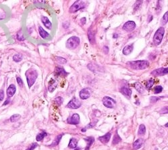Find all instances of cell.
Listing matches in <instances>:
<instances>
[{
    "instance_id": "cell-1",
    "label": "cell",
    "mask_w": 168,
    "mask_h": 150,
    "mask_svg": "<svg viewBox=\"0 0 168 150\" xmlns=\"http://www.w3.org/2000/svg\"><path fill=\"white\" fill-rule=\"evenodd\" d=\"M127 65L134 70H144L148 68L149 62L146 60H137V61H131L127 63Z\"/></svg>"
},
{
    "instance_id": "cell-2",
    "label": "cell",
    "mask_w": 168,
    "mask_h": 150,
    "mask_svg": "<svg viewBox=\"0 0 168 150\" xmlns=\"http://www.w3.org/2000/svg\"><path fill=\"white\" fill-rule=\"evenodd\" d=\"M25 74H26V80H27L28 87H29V88H30L33 85L34 83L35 82L37 78L38 72H36V70L33 69V68H30L26 71Z\"/></svg>"
},
{
    "instance_id": "cell-3",
    "label": "cell",
    "mask_w": 168,
    "mask_h": 150,
    "mask_svg": "<svg viewBox=\"0 0 168 150\" xmlns=\"http://www.w3.org/2000/svg\"><path fill=\"white\" fill-rule=\"evenodd\" d=\"M165 34V28L163 27H160L157 29L153 37V43L155 45H160L163 38Z\"/></svg>"
},
{
    "instance_id": "cell-4",
    "label": "cell",
    "mask_w": 168,
    "mask_h": 150,
    "mask_svg": "<svg viewBox=\"0 0 168 150\" xmlns=\"http://www.w3.org/2000/svg\"><path fill=\"white\" fill-rule=\"evenodd\" d=\"M80 43V39L78 37H71L67 40L66 43V47L69 49H74L79 46Z\"/></svg>"
},
{
    "instance_id": "cell-5",
    "label": "cell",
    "mask_w": 168,
    "mask_h": 150,
    "mask_svg": "<svg viewBox=\"0 0 168 150\" xmlns=\"http://www.w3.org/2000/svg\"><path fill=\"white\" fill-rule=\"evenodd\" d=\"M85 2L83 1H81V0H78L74 3L72 6L69 8V12L70 13H75V12L79 11V10H81L85 8Z\"/></svg>"
},
{
    "instance_id": "cell-6",
    "label": "cell",
    "mask_w": 168,
    "mask_h": 150,
    "mask_svg": "<svg viewBox=\"0 0 168 150\" xmlns=\"http://www.w3.org/2000/svg\"><path fill=\"white\" fill-rule=\"evenodd\" d=\"M102 103L104 105V106L108 108H114L116 105V102L114 99L108 96L104 97L103 98Z\"/></svg>"
},
{
    "instance_id": "cell-7",
    "label": "cell",
    "mask_w": 168,
    "mask_h": 150,
    "mask_svg": "<svg viewBox=\"0 0 168 150\" xmlns=\"http://www.w3.org/2000/svg\"><path fill=\"white\" fill-rule=\"evenodd\" d=\"M81 103L79 102L77 98H73L67 104V108H71V109H77L79 107H81Z\"/></svg>"
},
{
    "instance_id": "cell-8",
    "label": "cell",
    "mask_w": 168,
    "mask_h": 150,
    "mask_svg": "<svg viewBox=\"0 0 168 150\" xmlns=\"http://www.w3.org/2000/svg\"><path fill=\"white\" fill-rule=\"evenodd\" d=\"M136 28V24L134 21H128L125 23L123 26V30L127 32H132Z\"/></svg>"
},
{
    "instance_id": "cell-9",
    "label": "cell",
    "mask_w": 168,
    "mask_h": 150,
    "mask_svg": "<svg viewBox=\"0 0 168 150\" xmlns=\"http://www.w3.org/2000/svg\"><path fill=\"white\" fill-rule=\"evenodd\" d=\"M91 95V89L89 88L83 89L79 93V97L81 99H87Z\"/></svg>"
},
{
    "instance_id": "cell-10",
    "label": "cell",
    "mask_w": 168,
    "mask_h": 150,
    "mask_svg": "<svg viewBox=\"0 0 168 150\" xmlns=\"http://www.w3.org/2000/svg\"><path fill=\"white\" fill-rule=\"evenodd\" d=\"M167 73L168 70L167 68H157V69L153 70L151 72V74L154 75V76H163V75H165Z\"/></svg>"
},
{
    "instance_id": "cell-11",
    "label": "cell",
    "mask_w": 168,
    "mask_h": 150,
    "mask_svg": "<svg viewBox=\"0 0 168 150\" xmlns=\"http://www.w3.org/2000/svg\"><path fill=\"white\" fill-rule=\"evenodd\" d=\"M80 121V118H79V115L78 114H74L72 115L71 117L67 118V122L69 124H74V125H77L79 123Z\"/></svg>"
},
{
    "instance_id": "cell-12",
    "label": "cell",
    "mask_w": 168,
    "mask_h": 150,
    "mask_svg": "<svg viewBox=\"0 0 168 150\" xmlns=\"http://www.w3.org/2000/svg\"><path fill=\"white\" fill-rule=\"evenodd\" d=\"M58 85V80L57 78L55 79H53L50 80L49 82V91L50 92H53L55 89L57 88V87Z\"/></svg>"
},
{
    "instance_id": "cell-13",
    "label": "cell",
    "mask_w": 168,
    "mask_h": 150,
    "mask_svg": "<svg viewBox=\"0 0 168 150\" xmlns=\"http://www.w3.org/2000/svg\"><path fill=\"white\" fill-rule=\"evenodd\" d=\"M16 91V87L14 85L12 84L10 85V86L8 87V89H7V95L8 97H11L14 96Z\"/></svg>"
},
{
    "instance_id": "cell-14",
    "label": "cell",
    "mask_w": 168,
    "mask_h": 150,
    "mask_svg": "<svg viewBox=\"0 0 168 150\" xmlns=\"http://www.w3.org/2000/svg\"><path fill=\"white\" fill-rule=\"evenodd\" d=\"M111 138V133L110 132H108L107 134L104 135V136L102 137H100L98 139H99L100 141L103 144H106L109 142V141Z\"/></svg>"
},
{
    "instance_id": "cell-15",
    "label": "cell",
    "mask_w": 168,
    "mask_h": 150,
    "mask_svg": "<svg viewBox=\"0 0 168 150\" xmlns=\"http://www.w3.org/2000/svg\"><path fill=\"white\" fill-rule=\"evenodd\" d=\"M121 92L123 95H124L125 97H127L128 98H130L132 95V91L129 88V87H123L121 89Z\"/></svg>"
},
{
    "instance_id": "cell-16",
    "label": "cell",
    "mask_w": 168,
    "mask_h": 150,
    "mask_svg": "<svg viewBox=\"0 0 168 150\" xmlns=\"http://www.w3.org/2000/svg\"><path fill=\"white\" fill-rule=\"evenodd\" d=\"M41 20L42 22L43 23V24L44 26L48 28V29H51L52 28V23L49 20V18L47 17H46V16H42L41 17Z\"/></svg>"
},
{
    "instance_id": "cell-17",
    "label": "cell",
    "mask_w": 168,
    "mask_h": 150,
    "mask_svg": "<svg viewBox=\"0 0 168 150\" xmlns=\"http://www.w3.org/2000/svg\"><path fill=\"white\" fill-rule=\"evenodd\" d=\"M144 143V141L142 139H138L136 140L133 143V149H138L142 146V145Z\"/></svg>"
},
{
    "instance_id": "cell-18",
    "label": "cell",
    "mask_w": 168,
    "mask_h": 150,
    "mask_svg": "<svg viewBox=\"0 0 168 150\" xmlns=\"http://www.w3.org/2000/svg\"><path fill=\"white\" fill-rule=\"evenodd\" d=\"M87 35H88V39L89 41V43L91 44H94L95 41V35H94L93 31L91 30V29H89L88 32H87Z\"/></svg>"
},
{
    "instance_id": "cell-19",
    "label": "cell",
    "mask_w": 168,
    "mask_h": 150,
    "mask_svg": "<svg viewBox=\"0 0 168 150\" xmlns=\"http://www.w3.org/2000/svg\"><path fill=\"white\" fill-rule=\"evenodd\" d=\"M133 50V45H127V46L125 47V48L123 49V53L124 55H129V54L132 53Z\"/></svg>"
},
{
    "instance_id": "cell-20",
    "label": "cell",
    "mask_w": 168,
    "mask_h": 150,
    "mask_svg": "<svg viewBox=\"0 0 168 150\" xmlns=\"http://www.w3.org/2000/svg\"><path fill=\"white\" fill-rule=\"evenodd\" d=\"M84 140L87 142V147H86V148H85V150H89V148H90V147L92 145L93 142H94V138H93V137H86V138L84 139Z\"/></svg>"
},
{
    "instance_id": "cell-21",
    "label": "cell",
    "mask_w": 168,
    "mask_h": 150,
    "mask_svg": "<svg viewBox=\"0 0 168 150\" xmlns=\"http://www.w3.org/2000/svg\"><path fill=\"white\" fill-rule=\"evenodd\" d=\"M38 31H39V34L42 38L46 39L49 37V33H48V32H46L43 28H42V27H41V26H39V28H38Z\"/></svg>"
},
{
    "instance_id": "cell-22",
    "label": "cell",
    "mask_w": 168,
    "mask_h": 150,
    "mask_svg": "<svg viewBox=\"0 0 168 150\" xmlns=\"http://www.w3.org/2000/svg\"><path fill=\"white\" fill-rule=\"evenodd\" d=\"M77 145V140L75 138H71L69 143V147L71 149L75 148Z\"/></svg>"
},
{
    "instance_id": "cell-23",
    "label": "cell",
    "mask_w": 168,
    "mask_h": 150,
    "mask_svg": "<svg viewBox=\"0 0 168 150\" xmlns=\"http://www.w3.org/2000/svg\"><path fill=\"white\" fill-rule=\"evenodd\" d=\"M134 87L136 89V90L138 91V93H144V87L142 86V85L140 84V82H136L135 85H134Z\"/></svg>"
},
{
    "instance_id": "cell-24",
    "label": "cell",
    "mask_w": 168,
    "mask_h": 150,
    "mask_svg": "<svg viewBox=\"0 0 168 150\" xmlns=\"http://www.w3.org/2000/svg\"><path fill=\"white\" fill-rule=\"evenodd\" d=\"M146 132V128H145V126L144 124H140L139 126V128H138V135H145Z\"/></svg>"
},
{
    "instance_id": "cell-25",
    "label": "cell",
    "mask_w": 168,
    "mask_h": 150,
    "mask_svg": "<svg viewBox=\"0 0 168 150\" xmlns=\"http://www.w3.org/2000/svg\"><path fill=\"white\" fill-rule=\"evenodd\" d=\"M62 137H63V134H61L59 135H58L57 137L55 138V139L54 140V141L52 143L51 146H56V145H57L59 144V143L60 142V141Z\"/></svg>"
},
{
    "instance_id": "cell-26",
    "label": "cell",
    "mask_w": 168,
    "mask_h": 150,
    "mask_svg": "<svg viewBox=\"0 0 168 150\" xmlns=\"http://www.w3.org/2000/svg\"><path fill=\"white\" fill-rule=\"evenodd\" d=\"M121 138L120 137L118 134L116 132V135H114V138H113V141H112L113 145L118 144V143L121 142Z\"/></svg>"
},
{
    "instance_id": "cell-27",
    "label": "cell",
    "mask_w": 168,
    "mask_h": 150,
    "mask_svg": "<svg viewBox=\"0 0 168 150\" xmlns=\"http://www.w3.org/2000/svg\"><path fill=\"white\" fill-rule=\"evenodd\" d=\"M46 135H47V133L45 132H41V133H39V134L36 136V141H40L42 140Z\"/></svg>"
},
{
    "instance_id": "cell-28",
    "label": "cell",
    "mask_w": 168,
    "mask_h": 150,
    "mask_svg": "<svg viewBox=\"0 0 168 150\" xmlns=\"http://www.w3.org/2000/svg\"><path fill=\"white\" fill-rule=\"evenodd\" d=\"M20 118H21V116L20 114H14L10 117V121L12 122H15L18 121V120H20Z\"/></svg>"
},
{
    "instance_id": "cell-29",
    "label": "cell",
    "mask_w": 168,
    "mask_h": 150,
    "mask_svg": "<svg viewBox=\"0 0 168 150\" xmlns=\"http://www.w3.org/2000/svg\"><path fill=\"white\" fill-rule=\"evenodd\" d=\"M13 60H14V62H20V61H22V55L20 54H15L14 56H13Z\"/></svg>"
},
{
    "instance_id": "cell-30",
    "label": "cell",
    "mask_w": 168,
    "mask_h": 150,
    "mask_svg": "<svg viewBox=\"0 0 168 150\" xmlns=\"http://www.w3.org/2000/svg\"><path fill=\"white\" fill-rule=\"evenodd\" d=\"M155 82V80L153 78H150L149 80H148V82H147V89H151V87H152V86L153 85V84H154Z\"/></svg>"
},
{
    "instance_id": "cell-31",
    "label": "cell",
    "mask_w": 168,
    "mask_h": 150,
    "mask_svg": "<svg viewBox=\"0 0 168 150\" xmlns=\"http://www.w3.org/2000/svg\"><path fill=\"white\" fill-rule=\"evenodd\" d=\"M142 3V1H136L135 2V4H134V6H133V8H134V10H138L139 9V8L141 6V4Z\"/></svg>"
},
{
    "instance_id": "cell-32",
    "label": "cell",
    "mask_w": 168,
    "mask_h": 150,
    "mask_svg": "<svg viewBox=\"0 0 168 150\" xmlns=\"http://www.w3.org/2000/svg\"><path fill=\"white\" fill-rule=\"evenodd\" d=\"M57 71L58 74H62V75H67L68 73L67 72H65V70H64L63 68H59V67H57Z\"/></svg>"
},
{
    "instance_id": "cell-33",
    "label": "cell",
    "mask_w": 168,
    "mask_h": 150,
    "mask_svg": "<svg viewBox=\"0 0 168 150\" xmlns=\"http://www.w3.org/2000/svg\"><path fill=\"white\" fill-rule=\"evenodd\" d=\"M56 60L59 64H66L67 63V60L63 58H61V57H56Z\"/></svg>"
},
{
    "instance_id": "cell-34",
    "label": "cell",
    "mask_w": 168,
    "mask_h": 150,
    "mask_svg": "<svg viewBox=\"0 0 168 150\" xmlns=\"http://www.w3.org/2000/svg\"><path fill=\"white\" fill-rule=\"evenodd\" d=\"M16 37H17V39H18V41H24V39H25L24 35H23V34H22V31H21V30H20V31H19V32L17 33Z\"/></svg>"
},
{
    "instance_id": "cell-35",
    "label": "cell",
    "mask_w": 168,
    "mask_h": 150,
    "mask_svg": "<svg viewBox=\"0 0 168 150\" xmlns=\"http://www.w3.org/2000/svg\"><path fill=\"white\" fill-rule=\"evenodd\" d=\"M167 14L168 12H166L165 14L163 15V17L162 20H161V24H162V25H165V24L167 22Z\"/></svg>"
},
{
    "instance_id": "cell-36",
    "label": "cell",
    "mask_w": 168,
    "mask_h": 150,
    "mask_svg": "<svg viewBox=\"0 0 168 150\" xmlns=\"http://www.w3.org/2000/svg\"><path fill=\"white\" fill-rule=\"evenodd\" d=\"M163 91V87L160 85H158V86H156L154 89V93L155 94H157V93H159Z\"/></svg>"
},
{
    "instance_id": "cell-37",
    "label": "cell",
    "mask_w": 168,
    "mask_h": 150,
    "mask_svg": "<svg viewBox=\"0 0 168 150\" xmlns=\"http://www.w3.org/2000/svg\"><path fill=\"white\" fill-rule=\"evenodd\" d=\"M55 102L58 104V106H60V105H61V104L63 102V99L61 97H58L55 99Z\"/></svg>"
},
{
    "instance_id": "cell-38",
    "label": "cell",
    "mask_w": 168,
    "mask_h": 150,
    "mask_svg": "<svg viewBox=\"0 0 168 150\" xmlns=\"http://www.w3.org/2000/svg\"><path fill=\"white\" fill-rule=\"evenodd\" d=\"M160 99V98L159 97H155V96H153V97H150V102H151V103H155V102H157L158 100Z\"/></svg>"
},
{
    "instance_id": "cell-39",
    "label": "cell",
    "mask_w": 168,
    "mask_h": 150,
    "mask_svg": "<svg viewBox=\"0 0 168 150\" xmlns=\"http://www.w3.org/2000/svg\"><path fill=\"white\" fill-rule=\"evenodd\" d=\"M16 80H17V82H18V84L20 85V87L23 86V81H22V78L19 77V76H17L16 77Z\"/></svg>"
},
{
    "instance_id": "cell-40",
    "label": "cell",
    "mask_w": 168,
    "mask_h": 150,
    "mask_svg": "<svg viewBox=\"0 0 168 150\" xmlns=\"http://www.w3.org/2000/svg\"><path fill=\"white\" fill-rule=\"evenodd\" d=\"M38 147V144L36 143H32V145H31V146L29 147V148H28L26 150H34L35 148H36Z\"/></svg>"
},
{
    "instance_id": "cell-41",
    "label": "cell",
    "mask_w": 168,
    "mask_h": 150,
    "mask_svg": "<svg viewBox=\"0 0 168 150\" xmlns=\"http://www.w3.org/2000/svg\"><path fill=\"white\" fill-rule=\"evenodd\" d=\"M4 99V91L3 89L0 90V101L2 102Z\"/></svg>"
},
{
    "instance_id": "cell-42",
    "label": "cell",
    "mask_w": 168,
    "mask_h": 150,
    "mask_svg": "<svg viewBox=\"0 0 168 150\" xmlns=\"http://www.w3.org/2000/svg\"><path fill=\"white\" fill-rule=\"evenodd\" d=\"M81 24H84L86 22V19H85V18H82L81 19Z\"/></svg>"
},
{
    "instance_id": "cell-43",
    "label": "cell",
    "mask_w": 168,
    "mask_h": 150,
    "mask_svg": "<svg viewBox=\"0 0 168 150\" xmlns=\"http://www.w3.org/2000/svg\"><path fill=\"white\" fill-rule=\"evenodd\" d=\"M9 103H10V100L7 99L6 101V102H5V103H4V105H7V104H9Z\"/></svg>"
},
{
    "instance_id": "cell-44",
    "label": "cell",
    "mask_w": 168,
    "mask_h": 150,
    "mask_svg": "<svg viewBox=\"0 0 168 150\" xmlns=\"http://www.w3.org/2000/svg\"><path fill=\"white\" fill-rule=\"evenodd\" d=\"M150 17H151L150 18H148V22H151V20H152V19H153V16H152V15H151Z\"/></svg>"
},
{
    "instance_id": "cell-45",
    "label": "cell",
    "mask_w": 168,
    "mask_h": 150,
    "mask_svg": "<svg viewBox=\"0 0 168 150\" xmlns=\"http://www.w3.org/2000/svg\"><path fill=\"white\" fill-rule=\"evenodd\" d=\"M117 37H118V35H116V33H114V38L116 39Z\"/></svg>"
},
{
    "instance_id": "cell-46",
    "label": "cell",
    "mask_w": 168,
    "mask_h": 150,
    "mask_svg": "<svg viewBox=\"0 0 168 150\" xmlns=\"http://www.w3.org/2000/svg\"><path fill=\"white\" fill-rule=\"evenodd\" d=\"M85 130H86V129H85V128H83V129H82V130H81V131H82V132H85Z\"/></svg>"
},
{
    "instance_id": "cell-47",
    "label": "cell",
    "mask_w": 168,
    "mask_h": 150,
    "mask_svg": "<svg viewBox=\"0 0 168 150\" xmlns=\"http://www.w3.org/2000/svg\"><path fill=\"white\" fill-rule=\"evenodd\" d=\"M74 150H81V148H77V149H74Z\"/></svg>"
}]
</instances>
